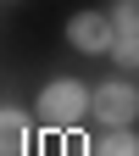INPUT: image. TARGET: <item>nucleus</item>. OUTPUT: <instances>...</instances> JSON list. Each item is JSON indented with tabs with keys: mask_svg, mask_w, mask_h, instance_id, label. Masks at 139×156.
Here are the masks:
<instances>
[{
	"mask_svg": "<svg viewBox=\"0 0 139 156\" xmlns=\"http://www.w3.org/2000/svg\"><path fill=\"white\" fill-rule=\"evenodd\" d=\"M89 117V84L84 78H50L45 89H39V123L45 128H78Z\"/></svg>",
	"mask_w": 139,
	"mask_h": 156,
	"instance_id": "f257e3e1",
	"label": "nucleus"
},
{
	"mask_svg": "<svg viewBox=\"0 0 139 156\" xmlns=\"http://www.w3.org/2000/svg\"><path fill=\"white\" fill-rule=\"evenodd\" d=\"M89 117L100 128H134L139 123V84L128 78H106L89 89Z\"/></svg>",
	"mask_w": 139,
	"mask_h": 156,
	"instance_id": "f03ea898",
	"label": "nucleus"
},
{
	"mask_svg": "<svg viewBox=\"0 0 139 156\" xmlns=\"http://www.w3.org/2000/svg\"><path fill=\"white\" fill-rule=\"evenodd\" d=\"M67 45L78 56H111V45H117L111 11H72L67 17Z\"/></svg>",
	"mask_w": 139,
	"mask_h": 156,
	"instance_id": "7ed1b4c3",
	"label": "nucleus"
},
{
	"mask_svg": "<svg viewBox=\"0 0 139 156\" xmlns=\"http://www.w3.org/2000/svg\"><path fill=\"white\" fill-rule=\"evenodd\" d=\"M0 156H33V123L17 106H0Z\"/></svg>",
	"mask_w": 139,
	"mask_h": 156,
	"instance_id": "20e7f679",
	"label": "nucleus"
},
{
	"mask_svg": "<svg viewBox=\"0 0 139 156\" xmlns=\"http://www.w3.org/2000/svg\"><path fill=\"white\" fill-rule=\"evenodd\" d=\"M89 156H139V134L134 128H106L100 140L89 145Z\"/></svg>",
	"mask_w": 139,
	"mask_h": 156,
	"instance_id": "39448f33",
	"label": "nucleus"
},
{
	"mask_svg": "<svg viewBox=\"0 0 139 156\" xmlns=\"http://www.w3.org/2000/svg\"><path fill=\"white\" fill-rule=\"evenodd\" d=\"M111 62L123 67V73H139V34H117V45H111Z\"/></svg>",
	"mask_w": 139,
	"mask_h": 156,
	"instance_id": "423d86ee",
	"label": "nucleus"
},
{
	"mask_svg": "<svg viewBox=\"0 0 139 156\" xmlns=\"http://www.w3.org/2000/svg\"><path fill=\"white\" fill-rule=\"evenodd\" d=\"M111 23H117V34H139V0H111Z\"/></svg>",
	"mask_w": 139,
	"mask_h": 156,
	"instance_id": "0eeeda50",
	"label": "nucleus"
}]
</instances>
